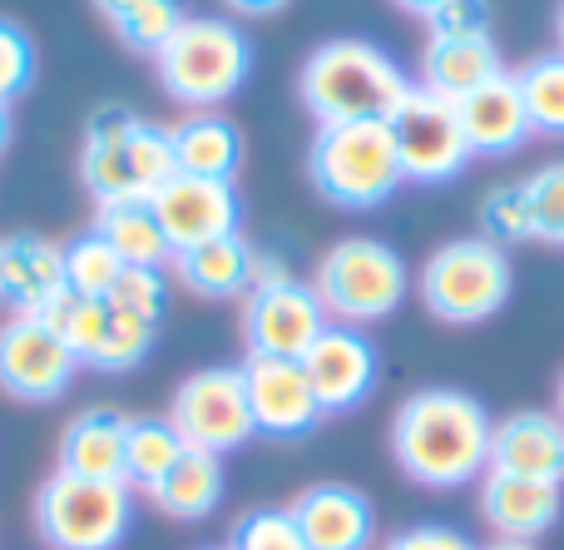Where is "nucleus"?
Here are the masks:
<instances>
[{"instance_id":"nucleus-43","label":"nucleus","mask_w":564,"mask_h":550,"mask_svg":"<svg viewBox=\"0 0 564 550\" xmlns=\"http://www.w3.org/2000/svg\"><path fill=\"white\" fill-rule=\"evenodd\" d=\"M10 134H15V115H10V105H0V154L10 149Z\"/></svg>"},{"instance_id":"nucleus-25","label":"nucleus","mask_w":564,"mask_h":550,"mask_svg":"<svg viewBox=\"0 0 564 550\" xmlns=\"http://www.w3.org/2000/svg\"><path fill=\"white\" fill-rule=\"evenodd\" d=\"M224 492H228L224 456L194 452V446H188V452L174 462V472L149 492V502H154L164 516H174V521H204V516H214L218 506H224Z\"/></svg>"},{"instance_id":"nucleus-39","label":"nucleus","mask_w":564,"mask_h":550,"mask_svg":"<svg viewBox=\"0 0 564 550\" xmlns=\"http://www.w3.org/2000/svg\"><path fill=\"white\" fill-rule=\"evenodd\" d=\"M248 278H253V288H278V283H292V268L282 254H273V248H253ZM253 288H248V293H253Z\"/></svg>"},{"instance_id":"nucleus-26","label":"nucleus","mask_w":564,"mask_h":550,"mask_svg":"<svg viewBox=\"0 0 564 550\" xmlns=\"http://www.w3.org/2000/svg\"><path fill=\"white\" fill-rule=\"evenodd\" d=\"M95 234L115 248L124 268H164V263H174V248H169V238H164V228H159L154 204H149V198L99 204L95 208Z\"/></svg>"},{"instance_id":"nucleus-44","label":"nucleus","mask_w":564,"mask_h":550,"mask_svg":"<svg viewBox=\"0 0 564 550\" xmlns=\"http://www.w3.org/2000/svg\"><path fill=\"white\" fill-rule=\"evenodd\" d=\"M486 550H535L530 541H496V546H486Z\"/></svg>"},{"instance_id":"nucleus-6","label":"nucleus","mask_w":564,"mask_h":550,"mask_svg":"<svg viewBox=\"0 0 564 550\" xmlns=\"http://www.w3.org/2000/svg\"><path fill=\"white\" fill-rule=\"evenodd\" d=\"M35 536L45 550H119L134 526V486L50 472L35 486Z\"/></svg>"},{"instance_id":"nucleus-45","label":"nucleus","mask_w":564,"mask_h":550,"mask_svg":"<svg viewBox=\"0 0 564 550\" xmlns=\"http://www.w3.org/2000/svg\"><path fill=\"white\" fill-rule=\"evenodd\" d=\"M555 402H560V417H564V373H560V392H555Z\"/></svg>"},{"instance_id":"nucleus-7","label":"nucleus","mask_w":564,"mask_h":550,"mask_svg":"<svg viewBox=\"0 0 564 550\" xmlns=\"http://www.w3.org/2000/svg\"><path fill=\"white\" fill-rule=\"evenodd\" d=\"M312 288H317L332 323L361 327V323H381V317H391L406 303L411 273L397 248L381 244V238H341L317 258Z\"/></svg>"},{"instance_id":"nucleus-18","label":"nucleus","mask_w":564,"mask_h":550,"mask_svg":"<svg viewBox=\"0 0 564 550\" xmlns=\"http://www.w3.org/2000/svg\"><path fill=\"white\" fill-rule=\"evenodd\" d=\"M490 472L564 486V417L535 412V407L500 417L490 432Z\"/></svg>"},{"instance_id":"nucleus-30","label":"nucleus","mask_w":564,"mask_h":550,"mask_svg":"<svg viewBox=\"0 0 564 550\" xmlns=\"http://www.w3.org/2000/svg\"><path fill=\"white\" fill-rule=\"evenodd\" d=\"M119 273H124V263H119V254L95 234V228L79 234L75 244H65V288L75 298H109L119 283Z\"/></svg>"},{"instance_id":"nucleus-8","label":"nucleus","mask_w":564,"mask_h":550,"mask_svg":"<svg viewBox=\"0 0 564 550\" xmlns=\"http://www.w3.org/2000/svg\"><path fill=\"white\" fill-rule=\"evenodd\" d=\"M510 258L500 244L480 238H451L421 263V303L431 317L451 327H470L496 317L510 303Z\"/></svg>"},{"instance_id":"nucleus-22","label":"nucleus","mask_w":564,"mask_h":550,"mask_svg":"<svg viewBox=\"0 0 564 550\" xmlns=\"http://www.w3.org/2000/svg\"><path fill=\"white\" fill-rule=\"evenodd\" d=\"M506 75L500 50L490 35H431L421 55V89L441 99H466L470 89Z\"/></svg>"},{"instance_id":"nucleus-17","label":"nucleus","mask_w":564,"mask_h":550,"mask_svg":"<svg viewBox=\"0 0 564 550\" xmlns=\"http://www.w3.org/2000/svg\"><path fill=\"white\" fill-rule=\"evenodd\" d=\"M564 511L560 482H530V476L486 472L480 476V516L500 541H530L535 546Z\"/></svg>"},{"instance_id":"nucleus-46","label":"nucleus","mask_w":564,"mask_h":550,"mask_svg":"<svg viewBox=\"0 0 564 550\" xmlns=\"http://www.w3.org/2000/svg\"><path fill=\"white\" fill-rule=\"evenodd\" d=\"M560 50H564V6H560Z\"/></svg>"},{"instance_id":"nucleus-9","label":"nucleus","mask_w":564,"mask_h":550,"mask_svg":"<svg viewBox=\"0 0 564 550\" xmlns=\"http://www.w3.org/2000/svg\"><path fill=\"white\" fill-rule=\"evenodd\" d=\"M169 422L184 436V446L194 452L228 456L243 442H253V407H248V382L243 367H198L194 377H184L169 407Z\"/></svg>"},{"instance_id":"nucleus-24","label":"nucleus","mask_w":564,"mask_h":550,"mask_svg":"<svg viewBox=\"0 0 564 550\" xmlns=\"http://www.w3.org/2000/svg\"><path fill=\"white\" fill-rule=\"evenodd\" d=\"M248 263H253V244L243 234H228V238H214V244L188 248V254H174L178 283L198 298H214V303L248 298V288H253Z\"/></svg>"},{"instance_id":"nucleus-31","label":"nucleus","mask_w":564,"mask_h":550,"mask_svg":"<svg viewBox=\"0 0 564 550\" xmlns=\"http://www.w3.org/2000/svg\"><path fill=\"white\" fill-rule=\"evenodd\" d=\"M530 208V234L545 238V244H564V159L560 164H545L520 184Z\"/></svg>"},{"instance_id":"nucleus-38","label":"nucleus","mask_w":564,"mask_h":550,"mask_svg":"<svg viewBox=\"0 0 564 550\" xmlns=\"http://www.w3.org/2000/svg\"><path fill=\"white\" fill-rule=\"evenodd\" d=\"M381 550H480V546H470V536H460L456 526L426 521V526H411V531L391 536Z\"/></svg>"},{"instance_id":"nucleus-11","label":"nucleus","mask_w":564,"mask_h":550,"mask_svg":"<svg viewBox=\"0 0 564 550\" xmlns=\"http://www.w3.org/2000/svg\"><path fill=\"white\" fill-rule=\"evenodd\" d=\"M327 308H322L317 288L312 283H278V288H253L243 298V313H238V333H243L248 357H288L302 363L312 343L327 327Z\"/></svg>"},{"instance_id":"nucleus-23","label":"nucleus","mask_w":564,"mask_h":550,"mask_svg":"<svg viewBox=\"0 0 564 550\" xmlns=\"http://www.w3.org/2000/svg\"><path fill=\"white\" fill-rule=\"evenodd\" d=\"M169 144H174V169L194 179H218L234 184L238 164H243V134L228 115L208 109V115H184L169 125Z\"/></svg>"},{"instance_id":"nucleus-27","label":"nucleus","mask_w":564,"mask_h":550,"mask_svg":"<svg viewBox=\"0 0 564 550\" xmlns=\"http://www.w3.org/2000/svg\"><path fill=\"white\" fill-rule=\"evenodd\" d=\"M184 452H188V446H184V436L174 432V422H169V417H129V432H124V482L134 486V492L149 496L169 472H174V462Z\"/></svg>"},{"instance_id":"nucleus-19","label":"nucleus","mask_w":564,"mask_h":550,"mask_svg":"<svg viewBox=\"0 0 564 550\" xmlns=\"http://www.w3.org/2000/svg\"><path fill=\"white\" fill-rule=\"evenodd\" d=\"M65 288V248L40 234L0 238V303L10 313H40Z\"/></svg>"},{"instance_id":"nucleus-2","label":"nucleus","mask_w":564,"mask_h":550,"mask_svg":"<svg viewBox=\"0 0 564 550\" xmlns=\"http://www.w3.org/2000/svg\"><path fill=\"white\" fill-rule=\"evenodd\" d=\"M411 79L397 60L381 45L357 35H341L317 45L302 60L297 75V95L317 125H351V119H387L406 105Z\"/></svg>"},{"instance_id":"nucleus-34","label":"nucleus","mask_w":564,"mask_h":550,"mask_svg":"<svg viewBox=\"0 0 564 550\" xmlns=\"http://www.w3.org/2000/svg\"><path fill=\"white\" fill-rule=\"evenodd\" d=\"M30 85H35V40L25 35V25L0 15V105H15Z\"/></svg>"},{"instance_id":"nucleus-41","label":"nucleus","mask_w":564,"mask_h":550,"mask_svg":"<svg viewBox=\"0 0 564 550\" xmlns=\"http://www.w3.org/2000/svg\"><path fill=\"white\" fill-rule=\"evenodd\" d=\"M139 6H144V0H95V10L109 20V25H119L124 15H134Z\"/></svg>"},{"instance_id":"nucleus-33","label":"nucleus","mask_w":564,"mask_h":550,"mask_svg":"<svg viewBox=\"0 0 564 550\" xmlns=\"http://www.w3.org/2000/svg\"><path fill=\"white\" fill-rule=\"evenodd\" d=\"M228 550H307V546H302L288 506H258V511L238 516Z\"/></svg>"},{"instance_id":"nucleus-3","label":"nucleus","mask_w":564,"mask_h":550,"mask_svg":"<svg viewBox=\"0 0 564 550\" xmlns=\"http://www.w3.org/2000/svg\"><path fill=\"white\" fill-rule=\"evenodd\" d=\"M174 144L169 125L129 115L119 105L95 109L79 144V184L95 194V204H119V198H154L174 179Z\"/></svg>"},{"instance_id":"nucleus-10","label":"nucleus","mask_w":564,"mask_h":550,"mask_svg":"<svg viewBox=\"0 0 564 550\" xmlns=\"http://www.w3.org/2000/svg\"><path fill=\"white\" fill-rule=\"evenodd\" d=\"M391 134H397L406 184H451L470 164V144H466V129H460L456 99H441L421 85L391 115Z\"/></svg>"},{"instance_id":"nucleus-5","label":"nucleus","mask_w":564,"mask_h":550,"mask_svg":"<svg viewBox=\"0 0 564 550\" xmlns=\"http://www.w3.org/2000/svg\"><path fill=\"white\" fill-rule=\"evenodd\" d=\"M307 174L312 188L337 208H377L406 184L397 134H391L387 119L317 125L307 149Z\"/></svg>"},{"instance_id":"nucleus-13","label":"nucleus","mask_w":564,"mask_h":550,"mask_svg":"<svg viewBox=\"0 0 564 550\" xmlns=\"http://www.w3.org/2000/svg\"><path fill=\"white\" fill-rule=\"evenodd\" d=\"M302 373H307L312 392H317V407L327 417H341L351 407H361L377 387V347L361 327H347V323H327L322 337L302 353Z\"/></svg>"},{"instance_id":"nucleus-42","label":"nucleus","mask_w":564,"mask_h":550,"mask_svg":"<svg viewBox=\"0 0 564 550\" xmlns=\"http://www.w3.org/2000/svg\"><path fill=\"white\" fill-rule=\"evenodd\" d=\"M397 6H401V10H411V15H421V20H426V15H436V10L446 6V0H397Z\"/></svg>"},{"instance_id":"nucleus-14","label":"nucleus","mask_w":564,"mask_h":550,"mask_svg":"<svg viewBox=\"0 0 564 550\" xmlns=\"http://www.w3.org/2000/svg\"><path fill=\"white\" fill-rule=\"evenodd\" d=\"M149 204H154V218L174 254H188V248H198V244L238 234V218H243V204H238L234 184L194 179V174H174Z\"/></svg>"},{"instance_id":"nucleus-36","label":"nucleus","mask_w":564,"mask_h":550,"mask_svg":"<svg viewBox=\"0 0 564 550\" xmlns=\"http://www.w3.org/2000/svg\"><path fill=\"white\" fill-rule=\"evenodd\" d=\"M480 224H486L490 244H520V238H535V234H530V208H525L520 184L490 188L486 204H480Z\"/></svg>"},{"instance_id":"nucleus-32","label":"nucleus","mask_w":564,"mask_h":550,"mask_svg":"<svg viewBox=\"0 0 564 550\" xmlns=\"http://www.w3.org/2000/svg\"><path fill=\"white\" fill-rule=\"evenodd\" d=\"M184 25V6H178V0H144V6L134 10V15H124L115 25V35L124 40L129 50H134V55H149L154 60L159 50L169 45V40H174V30Z\"/></svg>"},{"instance_id":"nucleus-15","label":"nucleus","mask_w":564,"mask_h":550,"mask_svg":"<svg viewBox=\"0 0 564 550\" xmlns=\"http://www.w3.org/2000/svg\"><path fill=\"white\" fill-rule=\"evenodd\" d=\"M243 382H248V407H253L258 436H278V442H297L322 422L317 392H312L302 363L288 357H243Z\"/></svg>"},{"instance_id":"nucleus-47","label":"nucleus","mask_w":564,"mask_h":550,"mask_svg":"<svg viewBox=\"0 0 564 550\" xmlns=\"http://www.w3.org/2000/svg\"><path fill=\"white\" fill-rule=\"evenodd\" d=\"M204 550H228V546H204Z\"/></svg>"},{"instance_id":"nucleus-12","label":"nucleus","mask_w":564,"mask_h":550,"mask_svg":"<svg viewBox=\"0 0 564 550\" xmlns=\"http://www.w3.org/2000/svg\"><path fill=\"white\" fill-rule=\"evenodd\" d=\"M79 373V357L35 313H10L0 323V392L15 402H59Z\"/></svg>"},{"instance_id":"nucleus-4","label":"nucleus","mask_w":564,"mask_h":550,"mask_svg":"<svg viewBox=\"0 0 564 550\" xmlns=\"http://www.w3.org/2000/svg\"><path fill=\"white\" fill-rule=\"evenodd\" d=\"M154 69L174 105H184L188 115H208L224 109L253 75V45L224 15H184L174 40L154 55Z\"/></svg>"},{"instance_id":"nucleus-1","label":"nucleus","mask_w":564,"mask_h":550,"mask_svg":"<svg viewBox=\"0 0 564 550\" xmlns=\"http://www.w3.org/2000/svg\"><path fill=\"white\" fill-rule=\"evenodd\" d=\"M490 412L456 387H421L391 417V456L401 476L431 492H456L490 472Z\"/></svg>"},{"instance_id":"nucleus-21","label":"nucleus","mask_w":564,"mask_h":550,"mask_svg":"<svg viewBox=\"0 0 564 550\" xmlns=\"http://www.w3.org/2000/svg\"><path fill=\"white\" fill-rule=\"evenodd\" d=\"M124 432H129L124 412L85 407L59 432V472L95 476V482H124Z\"/></svg>"},{"instance_id":"nucleus-16","label":"nucleus","mask_w":564,"mask_h":550,"mask_svg":"<svg viewBox=\"0 0 564 550\" xmlns=\"http://www.w3.org/2000/svg\"><path fill=\"white\" fill-rule=\"evenodd\" d=\"M307 550H371L377 511L347 482H317L288 506Z\"/></svg>"},{"instance_id":"nucleus-20","label":"nucleus","mask_w":564,"mask_h":550,"mask_svg":"<svg viewBox=\"0 0 564 550\" xmlns=\"http://www.w3.org/2000/svg\"><path fill=\"white\" fill-rule=\"evenodd\" d=\"M456 115L460 129H466L470 154H516L530 139V115L516 75H496L490 85L470 89L466 99H456Z\"/></svg>"},{"instance_id":"nucleus-35","label":"nucleus","mask_w":564,"mask_h":550,"mask_svg":"<svg viewBox=\"0 0 564 550\" xmlns=\"http://www.w3.org/2000/svg\"><path fill=\"white\" fill-rule=\"evenodd\" d=\"M105 303L124 308V313L144 317V323H159V317H164V303H169L164 268H124L119 283H115V293H109Z\"/></svg>"},{"instance_id":"nucleus-37","label":"nucleus","mask_w":564,"mask_h":550,"mask_svg":"<svg viewBox=\"0 0 564 550\" xmlns=\"http://www.w3.org/2000/svg\"><path fill=\"white\" fill-rule=\"evenodd\" d=\"M431 35H486L490 10L486 0H446L436 15H426Z\"/></svg>"},{"instance_id":"nucleus-28","label":"nucleus","mask_w":564,"mask_h":550,"mask_svg":"<svg viewBox=\"0 0 564 550\" xmlns=\"http://www.w3.org/2000/svg\"><path fill=\"white\" fill-rule=\"evenodd\" d=\"M154 337H159V323H144V317L105 303V323H99V337L89 347L85 367H95V373H134L149 357Z\"/></svg>"},{"instance_id":"nucleus-29","label":"nucleus","mask_w":564,"mask_h":550,"mask_svg":"<svg viewBox=\"0 0 564 550\" xmlns=\"http://www.w3.org/2000/svg\"><path fill=\"white\" fill-rule=\"evenodd\" d=\"M520 99L530 115V134L564 139V50L560 55H540L525 69H516Z\"/></svg>"},{"instance_id":"nucleus-40","label":"nucleus","mask_w":564,"mask_h":550,"mask_svg":"<svg viewBox=\"0 0 564 550\" xmlns=\"http://www.w3.org/2000/svg\"><path fill=\"white\" fill-rule=\"evenodd\" d=\"M234 15H248V20H263V15H278L288 0H224Z\"/></svg>"}]
</instances>
